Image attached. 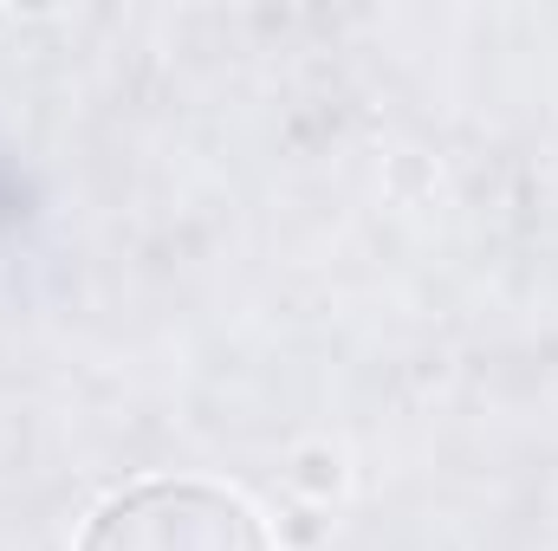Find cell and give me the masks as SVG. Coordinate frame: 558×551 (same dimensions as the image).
Listing matches in <instances>:
<instances>
[{"label":"cell","instance_id":"cell-1","mask_svg":"<svg viewBox=\"0 0 558 551\" xmlns=\"http://www.w3.org/2000/svg\"><path fill=\"white\" fill-rule=\"evenodd\" d=\"M78 551H274L260 513L208 480H137L111 493Z\"/></svg>","mask_w":558,"mask_h":551}]
</instances>
